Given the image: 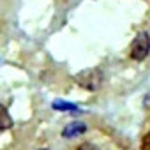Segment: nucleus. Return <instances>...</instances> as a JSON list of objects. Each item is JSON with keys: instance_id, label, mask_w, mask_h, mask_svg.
<instances>
[{"instance_id": "obj_1", "label": "nucleus", "mask_w": 150, "mask_h": 150, "mask_svg": "<svg viewBox=\"0 0 150 150\" xmlns=\"http://www.w3.org/2000/svg\"><path fill=\"white\" fill-rule=\"evenodd\" d=\"M76 83L85 88V90H90V92H96L103 87L104 83V72L97 67H92V69H85V71H80L76 76H74Z\"/></svg>"}, {"instance_id": "obj_2", "label": "nucleus", "mask_w": 150, "mask_h": 150, "mask_svg": "<svg viewBox=\"0 0 150 150\" xmlns=\"http://www.w3.org/2000/svg\"><path fill=\"white\" fill-rule=\"evenodd\" d=\"M150 53V35L146 32H139L134 41L131 42V48H129V55L132 60L136 62H141L148 57Z\"/></svg>"}, {"instance_id": "obj_3", "label": "nucleus", "mask_w": 150, "mask_h": 150, "mask_svg": "<svg viewBox=\"0 0 150 150\" xmlns=\"http://www.w3.org/2000/svg\"><path fill=\"white\" fill-rule=\"evenodd\" d=\"M85 131H87V125H85L83 122L76 120V122H71V124H67V125L64 127V131H62V136L69 139V138H76V136H81Z\"/></svg>"}, {"instance_id": "obj_4", "label": "nucleus", "mask_w": 150, "mask_h": 150, "mask_svg": "<svg viewBox=\"0 0 150 150\" xmlns=\"http://www.w3.org/2000/svg\"><path fill=\"white\" fill-rule=\"evenodd\" d=\"M11 125H13V118H11L9 111H7V108L0 104V131H6Z\"/></svg>"}, {"instance_id": "obj_5", "label": "nucleus", "mask_w": 150, "mask_h": 150, "mask_svg": "<svg viewBox=\"0 0 150 150\" xmlns=\"http://www.w3.org/2000/svg\"><path fill=\"white\" fill-rule=\"evenodd\" d=\"M141 150H150V132H146L141 139Z\"/></svg>"}, {"instance_id": "obj_6", "label": "nucleus", "mask_w": 150, "mask_h": 150, "mask_svg": "<svg viewBox=\"0 0 150 150\" xmlns=\"http://www.w3.org/2000/svg\"><path fill=\"white\" fill-rule=\"evenodd\" d=\"M76 150H97V148H96L92 143H81V145H80Z\"/></svg>"}, {"instance_id": "obj_7", "label": "nucleus", "mask_w": 150, "mask_h": 150, "mask_svg": "<svg viewBox=\"0 0 150 150\" xmlns=\"http://www.w3.org/2000/svg\"><path fill=\"white\" fill-rule=\"evenodd\" d=\"M39 150H48V148H39Z\"/></svg>"}]
</instances>
